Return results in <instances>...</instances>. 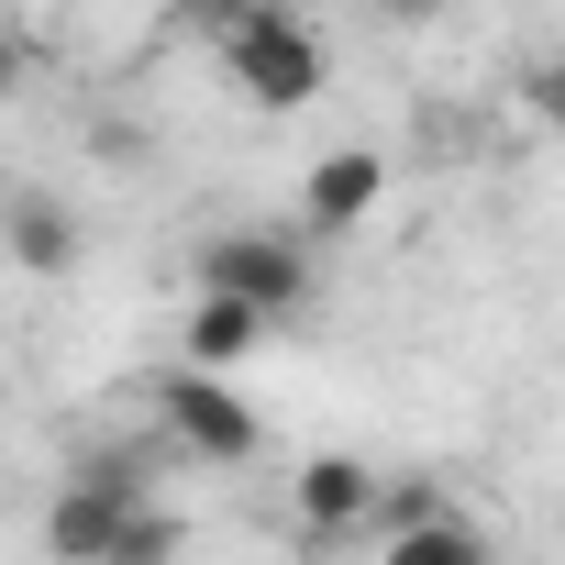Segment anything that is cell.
I'll return each mask as SVG.
<instances>
[{
	"instance_id": "cell-1",
	"label": "cell",
	"mask_w": 565,
	"mask_h": 565,
	"mask_svg": "<svg viewBox=\"0 0 565 565\" xmlns=\"http://www.w3.org/2000/svg\"><path fill=\"white\" fill-rule=\"evenodd\" d=\"M211 56H222V78H233V89H244L255 111H311V100L333 89V56H322V34H311V23L289 12V0L244 12V23H233V34L211 45Z\"/></svg>"
},
{
	"instance_id": "cell-2",
	"label": "cell",
	"mask_w": 565,
	"mask_h": 565,
	"mask_svg": "<svg viewBox=\"0 0 565 565\" xmlns=\"http://www.w3.org/2000/svg\"><path fill=\"white\" fill-rule=\"evenodd\" d=\"M145 510V466L134 455H100V466H78L67 488H56V510H45V554L56 565H100L111 554V532Z\"/></svg>"
},
{
	"instance_id": "cell-3",
	"label": "cell",
	"mask_w": 565,
	"mask_h": 565,
	"mask_svg": "<svg viewBox=\"0 0 565 565\" xmlns=\"http://www.w3.org/2000/svg\"><path fill=\"white\" fill-rule=\"evenodd\" d=\"M200 289H222V300H244V311H300L311 300V255H300V233H222L211 255H200Z\"/></svg>"
},
{
	"instance_id": "cell-4",
	"label": "cell",
	"mask_w": 565,
	"mask_h": 565,
	"mask_svg": "<svg viewBox=\"0 0 565 565\" xmlns=\"http://www.w3.org/2000/svg\"><path fill=\"white\" fill-rule=\"evenodd\" d=\"M156 433H167L178 455H200V466H244V455H255V411L233 399V377H200V366H178V377L156 388Z\"/></svg>"
},
{
	"instance_id": "cell-5",
	"label": "cell",
	"mask_w": 565,
	"mask_h": 565,
	"mask_svg": "<svg viewBox=\"0 0 565 565\" xmlns=\"http://www.w3.org/2000/svg\"><path fill=\"white\" fill-rule=\"evenodd\" d=\"M377 200H388V156H377V145H333V156L311 167V189H300V222H311V233H355Z\"/></svg>"
},
{
	"instance_id": "cell-6",
	"label": "cell",
	"mask_w": 565,
	"mask_h": 565,
	"mask_svg": "<svg viewBox=\"0 0 565 565\" xmlns=\"http://www.w3.org/2000/svg\"><path fill=\"white\" fill-rule=\"evenodd\" d=\"M0 244H12V266H34V277H67L78 266V211L45 200V189H12L0 200Z\"/></svg>"
},
{
	"instance_id": "cell-7",
	"label": "cell",
	"mask_w": 565,
	"mask_h": 565,
	"mask_svg": "<svg viewBox=\"0 0 565 565\" xmlns=\"http://www.w3.org/2000/svg\"><path fill=\"white\" fill-rule=\"evenodd\" d=\"M255 344H266V311H244V300H222V289H200L189 322H178V355H189L200 377H233Z\"/></svg>"
},
{
	"instance_id": "cell-8",
	"label": "cell",
	"mask_w": 565,
	"mask_h": 565,
	"mask_svg": "<svg viewBox=\"0 0 565 565\" xmlns=\"http://www.w3.org/2000/svg\"><path fill=\"white\" fill-rule=\"evenodd\" d=\"M289 510H300V532H355V521H377V477L355 455H311L300 488H289Z\"/></svg>"
},
{
	"instance_id": "cell-9",
	"label": "cell",
	"mask_w": 565,
	"mask_h": 565,
	"mask_svg": "<svg viewBox=\"0 0 565 565\" xmlns=\"http://www.w3.org/2000/svg\"><path fill=\"white\" fill-rule=\"evenodd\" d=\"M377 565H488V532L444 510V521H422V532H399V543H388Z\"/></svg>"
},
{
	"instance_id": "cell-10",
	"label": "cell",
	"mask_w": 565,
	"mask_h": 565,
	"mask_svg": "<svg viewBox=\"0 0 565 565\" xmlns=\"http://www.w3.org/2000/svg\"><path fill=\"white\" fill-rule=\"evenodd\" d=\"M178 543H189V532H178V510H156V499H145V510L111 532V554H100V565H178Z\"/></svg>"
},
{
	"instance_id": "cell-11",
	"label": "cell",
	"mask_w": 565,
	"mask_h": 565,
	"mask_svg": "<svg viewBox=\"0 0 565 565\" xmlns=\"http://www.w3.org/2000/svg\"><path fill=\"white\" fill-rule=\"evenodd\" d=\"M422 521H444V488H433V477L377 488V532H388V543H399V532H422Z\"/></svg>"
},
{
	"instance_id": "cell-12",
	"label": "cell",
	"mask_w": 565,
	"mask_h": 565,
	"mask_svg": "<svg viewBox=\"0 0 565 565\" xmlns=\"http://www.w3.org/2000/svg\"><path fill=\"white\" fill-rule=\"evenodd\" d=\"M521 100H532V122H543V134H565V56H532Z\"/></svg>"
},
{
	"instance_id": "cell-13",
	"label": "cell",
	"mask_w": 565,
	"mask_h": 565,
	"mask_svg": "<svg viewBox=\"0 0 565 565\" xmlns=\"http://www.w3.org/2000/svg\"><path fill=\"white\" fill-rule=\"evenodd\" d=\"M244 12H266V0H178V23H200V34H211V45H222V34H233V23H244Z\"/></svg>"
},
{
	"instance_id": "cell-14",
	"label": "cell",
	"mask_w": 565,
	"mask_h": 565,
	"mask_svg": "<svg viewBox=\"0 0 565 565\" xmlns=\"http://www.w3.org/2000/svg\"><path fill=\"white\" fill-rule=\"evenodd\" d=\"M0 89H23V34L0 23Z\"/></svg>"
},
{
	"instance_id": "cell-15",
	"label": "cell",
	"mask_w": 565,
	"mask_h": 565,
	"mask_svg": "<svg viewBox=\"0 0 565 565\" xmlns=\"http://www.w3.org/2000/svg\"><path fill=\"white\" fill-rule=\"evenodd\" d=\"M377 12H388V23H422V12H433V0H377Z\"/></svg>"
}]
</instances>
